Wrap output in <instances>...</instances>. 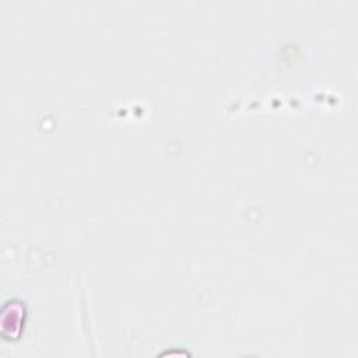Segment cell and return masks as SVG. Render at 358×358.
Masks as SVG:
<instances>
[{
    "label": "cell",
    "instance_id": "1",
    "mask_svg": "<svg viewBox=\"0 0 358 358\" xmlns=\"http://www.w3.org/2000/svg\"><path fill=\"white\" fill-rule=\"evenodd\" d=\"M10 312L1 310V333L8 340H17L24 329V319H25V306L21 303V301H8L4 305Z\"/></svg>",
    "mask_w": 358,
    "mask_h": 358
}]
</instances>
